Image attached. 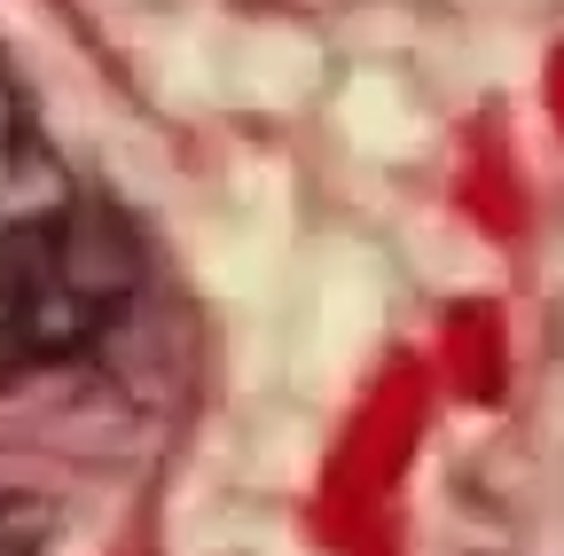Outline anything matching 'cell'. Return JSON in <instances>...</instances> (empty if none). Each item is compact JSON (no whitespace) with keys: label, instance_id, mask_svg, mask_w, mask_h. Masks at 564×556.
I'll return each mask as SVG.
<instances>
[{"label":"cell","instance_id":"1","mask_svg":"<svg viewBox=\"0 0 564 556\" xmlns=\"http://www.w3.org/2000/svg\"><path fill=\"white\" fill-rule=\"evenodd\" d=\"M141 298V236L126 212L63 196L55 212L0 228V384L87 361Z\"/></svg>","mask_w":564,"mask_h":556},{"label":"cell","instance_id":"2","mask_svg":"<svg viewBox=\"0 0 564 556\" xmlns=\"http://www.w3.org/2000/svg\"><path fill=\"white\" fill-rule=\"evenodd\" d=\"M70 188V165L55 157L47 126H40V102L17 72V55L0 47V228H24L40 212H55Z\"/></svg>","mask_w":564,"mask_h":556},{"label":"cell","instance_id":"3","mask_svg":"<svg viewBox=\"0 0 564 556\" xmlns=\"http://www.w3.org/2000/svg\"><path fill=\"white\" fill-rule=\"evenodd\" d=\"M55 548V502L0 478V556H47Z\"/></svg>","mask_w":564,"mask_h":556}]
</instances>
